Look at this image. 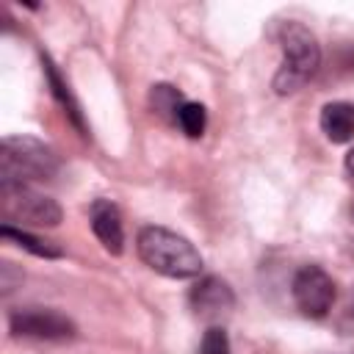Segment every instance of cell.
Here are the masks:
<instances>
[{
  "label": "cell",
  "mask_w": 354,
  "mask_h": 354,
  "mask_svg": "<svg viewBox=\"0 0 354 354\" xmlns=\"http://www.w3.org/2000/svg\"><path fill=\"white\" fill-rule=\"evenodd\" d=\"M138 257L158 274L171 279H188L202 271V254L196 246L169 227L149 224L138 232Z\"/></svg>",
  "instance_id": "obj_1"
},
{
  "label": "cell",
  "mask_w": 354,
  "mask_h": 354,
  "mask_svg": "<svg viewBox=\"0 0 354 354\" xmlns=\"http://www.w3.org/2000/svg\"><path fill=\"white\" fill-rule=\"evenodd\" d=\"M279 47L282 64L274 75V88L277 94H293L318 72L321 47L301 22H285L279 28Z\"/></svg>",
  "instance_id": "obj_2"
},
{
  "label": "cell",
  "mask_w": 354,
  "mask_h": 354,
  "mask_svg": "<svg viewBox=\"0 0 354 354\" xmlns=\"http://www.w3.org/2000/svg\"><path fill=\"white\" fill-rule=\"evenodd\" d=\"M58 171L55 152L30 136H6L0 144V183L53 180Z\"/></svg>",
  "instance_id": "obj_3"
},
{
  "label": "cell",
  "mask_w": 354,
  "mask_h": 354,
  "mask_svg": "<svg viewBox=\"0 0 354 354\" xmlns=\"http://www.w3.org/2000/svg\"><path fill=\"white\" fill-rule=\"evenodd\" d=\"M0 210L6 224H33V227H58L61 207L55 199L33 191L25 183H0Z\"/></svg>",
  "instance_id": "obj_4"
},
{
  "label": "cell",
  "mask_w": 354,
  "mask_h": 354,
  "mask_svg": "<svg viewBox=\"0 0 354 354\" xmlns=\"http://www.w3.org/2000/svg\"><path fill=\"white\" fill-rule=\"evenodd\" d=\"M8 326L17 337H33V340H53V343H61V340H72L75 337V324L58 313V310H50V307H19L11 313L8 318Z\"/></svg>",
  "instance_id": "obj_5"
},
{
  "label": "cell",
  "mask_w": 354,
  "mask_h": 354,
  "mask_svg": "<svg viewBox=\"0 0 354 354\" xmlns=\"http://www.w3.org/2000/svg\"><path fill=\"white\" fill-rule=\"evenodd\" d=\"M293 301L307 318H324L335 304V282L318 266H301L293 277Z\"/></svg>",
  "instance_id": "obj_6"
},
{
  "label": "cell",
  "mask_w": 354,
  "mask_h": 354,
  "mask_svg": "<svg viewBox=\"0 0 354 354\" xmlns=\"http://www.w3.org/2000/svg\"><path fill=\"white\" fill-rule=\"evenodd\" d=\"M91 230H94L97 241L111 254H122V249H124V224H122L119 207L111 199H97L91 205Z\"/></svg>",
  "instance_id": "obj_7"
},
{
  "label": "cell",
  "mask_w": 354,
  "mask_h": 354,
  "mask_svg": "<svg viewBox=\"0 0 354 354\" xmlns=\"http://www.w3.org/2000/svg\"><path fill=\"white\" fill-rule=\"evenodd\" d=\"M191 304L202 318H218L221 313L232 310L235 299L227 282H221L218 277H207L191 290Z\"/></svg>",
  "instance_id": "obj_8"
},
{
  "label": "cell",
  "mask_w": 354,
  "mask_h": 354,
  "mask_svg": "<svg viewBox=\"0 0 354 354\" xmlns=\"http://www.w3.org/2000/svg\"><path fill=\"white\" fill-rule=\"evenodd\" d=\"M321 130L332 144H346L354 138V105L329 102L321 108Z\"/></svg>",
  "instance_id": "obj_9"
},
{
  "label": "cell",
  "mask_w": 354,
  "mask_h": 354,
  "mask_svg": "<svg viewBox=\"0 0 354 354\" xmlns=\"http://www.w3.org/2000/svg\"><path fill=\"white\" fill-rule=\"evenodd\" d=\"M41 64H44V75H47V83H50V88H53V94H55V100L61 102V108H64V113L77 124V130H83V136H86V124H83V116H80V108H77V102H75V97H72V91H69V86L61 80V75H58V69H55V64L47 58V55H41Z\"/></svg>",
  "instance_id": "obj_10"
},
{
  "label": "cell",
  "mask_w": 354,
  "mask_h": 354,
  "mask_svg": "<svg viewBox=\"0 0 354 354\" xmlns=\"http://www.w3.org/2000/svg\"><path fill=\"white\" fill-rule=\"evenodd\" d=\"M0 235L6 238V241H14L17 246H22V249H28L30 254H36V257H61L64 252H61V246H55L53 241H44V238H36V235H30L28 230H22V227H14V224H3L0 227Z\"/></svg>",
  "instance_id": "obj_11"
},
{
  "label": "cell",
  "mask_w": 354,
  "mask_h": 354,
  "mask_svg": "<svg viewBox=\"0 0 354 354\" xmlns=\"http://www.w3.org/2000/svg\"><path fill=\"white\" fill-rule=\"evenodd\" d=\"M174 119L180 124V130L188 136V138H202L205 127H207V111L202 102H191V100H183L180 108L174 111Z\"/></svg>",
  "instance_id": "obj_12"
},
{
  "label": "cell",
  "mask_w": 354,
  "mask_h": 354,
  "mask_svg": "<svg viewBox=\"0 0 354 354\" xmlns=\"http://www.w3.org/2000/svg\"><path fill=\"white\" fill-rule=\"evenodd\" d=\"M199 354H230V340H227V332L221 326H210L202 337V348Z\"/></svg>",
  "instance_id": "obj_13"
},
{
  "label": "cell",
  "mask_w": 354,
  "mask_h": 354,
  "mask_svg": "<svg viewBox=\"0 0 354 354\" xmlns=\"http://www.w3.org/2000/svg\"><path fill=\"white\" fill-rule=\"evenodd\" d=\"M346 169H348V174L354 177V147H351L348 155H346Z\"/></svg>",
  "instance_id": "obj_14"
}]
</instances>
